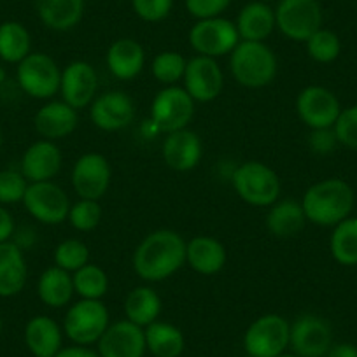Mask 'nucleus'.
I'll list each match as a JSON object with an SVG mask.
<instances>
[{
    "label": "nucleus",
    "mask_w": 357,
    "mask_h": 357,
    "mask_svg": "<svg viewBox=\"0 0 357 357\" xmlns=\"http://www.w3.org/2000/svg\"><path fill=\"white\" fill-rule=\"evenodd\" d=\"M204 154L200 137L191 130L184 128L168 133L163 142V160L172 170L190 172L198 167Z\"/></svg>",
    "instance_id": "6ab92c4d"
},
{
    "label": "nucleus",
    "mask_w": 357,
    "mask_h": 357,
    "mask_svg": "<svg viewBox=\"0 0 357 357\" xmlns=\"http://www.w3.org/2000/svg\"><path fill=\"white\" fill-rule=\"evenodd\" d=\"M89 118L104 132H118L126 128L135 118V105L123 91H107L91 102Z\"/></svg>",
    "instance_id": "a211bd4d"
},
{
    "label": "nucleus",
    "mask_w": 357,
    "mask_h": 357,
    "mask_svg": "<svg viewBox=\"0 0 357 357\" xmlns=\"http://www.w3.org/2000/svg\"><path fill=\"white\" fill-rule=\"evenodd\" d=\"M331 254L336 263L342 266H356L357 264V218H347L338 222L333 229L329 240Z\"/></svg>",
    "instance_id": "2f4dec72"
},
{
    "label": "nucleus",
    "mask_w": 357,
    "mask_h": 357,
    "mask_svg": "<svg viewBox=\"0 0 357 357\" xmlns=\"http://www.w3.org/2000/svg\"><path fill=\"white\" fill-rule=\"evenodd\" d=\"M333 130L338 144L349 149H357V105L342 109Z\"/></svg>",
    "instance_id": "ea45409f"
},
{
    "label": "nucleus",
    "mask_w": 357,
    "mask_h": 357,
    "mask_svg": "<svg viewBox=\"0 0 357 357\" xmlns=\"http://www.w3.org/2000/svg\"><path fill=\"white\" fill-rule=\"evenodd\" d=\"M235 26L242 40L263 43L277 26L275 11L261 0L250 2L240 11Z\"/></svg>",
    "instance_id": "b1692460"
},
{
    "label": "nucleus",
    "mask_w": 357,
    "mask_h": 357,
    "mask_svg": "<svg viewBox=\"0 0 357 357\" xmlns=\"http://www.w3.org/2000/svg\"><path fill=\"white\" fill-rule=\"evenodd\" d=\"M146 65L144 47L133 39H118L107 51V67L121 81H132Z\"/></svg>",
    "instance_id": "5701e85b"
},
{
    "label": "nucleus",
    "mask_w": 357,
    "mask_h": 357,
    "mask_svg": "<svg viewBox=\"0 0 357 357\" xmlns=\"http://www.w3.org/2000/svg\"><path fill=\"white\" fill-rule=\"evenodd\" d=\"M231 0H186V9L197 20L219 18L228 9Z\"/></svg>",
    "instance_id": "79ce46f5"
},
{
    "label": "nucleus",
    "mask_w": 357,
    "mask_h": 357,
    "mask_svg": "<svg viewBox=\"0 0 357 357\" xmlns=\"http://www.w3.org/2000/svg\"><path fill=\"white\" fill-rule=\"evenodd\" d=\"M356 193L352 186L342 178H324L312 184L303 195V207L307 221L317 226H336L350 218Z\"/></svg>",
    "instance_id": "f03ea898"
},
{
    "label": "nucleus",
    "mask_w": 357,
    "mask_h": 357,
    "mask_svg": "<svg viewBox=\"0 0 357 357\" xmlns=\"http://www.w3.org/2000/svg\"><path fill=\"white\" fill-rule=\"evenodd\" d=\"M102 208L97 200H81L75 205H70L68 221L77 231H91L100 225Z\"/></svg>",
    "instance_id": "4c0bfd02"
},
{
    "label": "nucleus",
    "mask_w": 357,
    "mask_h": 357,
    "mask_svg": "<svg viewBox=\"0 0 357 357\" xmlns=\"http://www.w3.org/2000/svg\"><path fill=\"white\" fill-rule=\"evenodd\" d=\"M25 343L36 357H54L61 350V329L47 315L30 319L25 328Z\"/></svg>",
    "instance_id": "a878e982"
},
{
    "label": "nucleus",
    "mask_w": 357,
    "mask_h": 357,
    "mask_svg": "<svg viewBox=\"0 0 357 357\" xmlns=\"http://www.w3.org/2000/svg\"><path fill=\"white\" fill-rule=\"evenodd\" d=\"M61 72L56 61L44 53H30L18 63V84L33 98H51L60 89Z\"/></svg>",
    "instance_id": "9d476101"
},
{
    "label": "nucleus",
    "mask_w": 357,
    "mask_h": 357,
    "mask_svg": "<svg viewBox=\"0 0 357 357\" xmlns=\"http://www.w3.org/2000/svg\"><path fill=\"white\" fill-rule=\"evenodd\" d=\"M111 165L98 153L82 154L72 168V186L84 200H100L111 186Z\"/></svg>",
    "instance_id": "4468645a"
},
{
    "label": "nucleus",
    "mask_w": 357,
    "mask_h": 357,
    "mask_svg": "<svg viewBox=\"0 0 357 357\" xmlns=\"http://www.w3.org/2000/svg\"><path fill=\"white\" fill-rule=\"evenodd\" d=\"M23 204L29 214L43 225H61L70 212L67 193L51 181L30 183Z\"/></svg>",
    "instance_id": "9b49d317"
},
{
    "label": "nucleus",
    "mask_w": 357,
    "mask_h": 357,
    "mask_svg": "<svg viewBox=\"0 0 357 357\" xmlns=\"http://www.w3.org/2000/svg\"><path fill=\"white\" fill-rule=\"evenodd\" d=\"M240 43L235 23L225 18L198 20L190 30V44L198 54L218 58L229 54Z\"/></svg>",
    "instance_id": "1a4fd4ad"
},
{
    "label": "nucleus",
    "mask_w": 357,
    "mask_h": 357,
    "mask_svg": "<svg viewBox=\"0 0 357 357\" xmlns=\"http://www.w3.org/2000/svg\"><path fill=\"white\" fill-rule=\"evenodd\" d=\"M77 111L65 102H50L36 114V130L46 140H58L70 135L77 126Z\"/></svg>",
    "instance_id": "4be33fe9"
},
{
    "label": "nucleus",
    "mask_w": 357,
    "mask_h": 357,
    "mask_svg": "<svg viewBox=\"0 0 357 357\" xmlns=\"http://www.w3.org/2000/svg\"><path fill=\"white\" fill-rule=\"evenodd\" d=\"M195 116V100L184 88L167 86L154 97L151 123L160 133H174L188 128Z\"/></svg>",
    "instance_id": "423d86ee"
},
{
    "label": "nucleus",
    "mask_w": 357,
    "mask_h": 357,
    "mask_svg": "<svg viewBox=\"0 0 357 357\" xmlns=\"http://www.w3.org/2000/svg\"><path fill=\"white\" fill-rule=\"evenodd\" d=\"M289 345L298 357H324L333 347L331 326L314 314L300 315L291 324Z\"/></svg>",
    "instance_id": "f8f14e48"
},
{
    "label": "nucleus",
    "mask_w": 357,
    "mask_h": 357,
    "mask_svg": "<svg viewBox=\"0 0 357 357\" xmlns=\"http://www.w3.org/2000/svg\"><path fill=\"white\" fill-rule=\"evenodd\" d=\"M307 222L301 202H275L266 215V228L277 238H291L303 229Z\"/></svg>",
    "instance_id": "cd10ccee"
},
{
    "label": "nucleus",
    "mask_w": 357,
    "mask_h": 357,
    "mask_svg": "<svg viewBox=\"0 0 357 357\" xmlns=\"http://www.w3.org/2000/svg\"><path fill=\"white\" fill-rule=\"evenodd\" d=\"M279 357H298L296 354H282V356H279Z\"/></svg>",
    "instance_id": "de8ad7c7"
},
{
    "label": "nucleus",
    "mask_w": 357,
    "mask_h": 357,
    "mask_svg": "<svg viewBox=\"0 0 357 357\" xmlns=\"http://www.w3.org/2000/svg\"><path fill=\"white\" fill-rule=\"evenodd\" d=\"M30 54V33L22 23L6 22L0 25V58L20 63Z\"/></svg>",
    "instance_id": "473e14b6"
},
{
    "label": "nucleus",
    "mask_w": 357,
    "mask_h": 357,
    "mask_svg": "<svg viewBox=\"0 0 357 357\" xmlns=\"http://www.w3.org/2000/svg\"><path fill=\"white\" fill-rule=\"evenodd\" d=\"M61 168V153L53 140H39L25 151L22 158V174L30 183L51 181Z\"/></svg>",
    "instance_id": "aec40b11"
},
{
    "label": "nucleus",
    "mask_w": 357,
    "mask_h": 357,
    "mask_svg": "<svg viewBox=\"0 0 357 357\" xmlns=\"http://www.w3.org/2000/svg\"><path fill=\"white\" fill-rule=\"evenodd\" d=\"M338 139L335 135V130L333 128H322V130H314L310 135V147L317 154H329L335 151Z\"/></svg>",
    "instance_id": "37998d69"
},
{
    "label": "nucleus",
    "mask_w": 357,
    "mask_h": 357,
    "mask_svg": "<svg viewBox=\"0 0 357 357\" xmlns=\"http://www.w3.org/2000/svg\"><path fill=\"white\" fill-rule=\"evenodd\" d=\"M37 294H39L40 301L47 307H65L74 294V282H72L70 272L61 270L60 266L47 268L46 272L39 277Z\"/></svg>",
    "instance_id": "c756f323"
},
{
    "label": "nucleus",
    "mask_w": 357,
    "mask_h": 357,
    "mask_svg": "<svg viewBox=\"0 0 357 357\" xmlns=\"http://www.w3.org/2000/svg\"><path fill=\"white\" fill-rule=\"evenodd\" d=\"M233 188L245 204L272 207L280 197V178L261 161H245L233 174Z\"/></svg>",
    "instance_id": "20e7f679"
},
{
    "label": "nucleus",
    "mask_w": 357,
    "mask_h": 357,
    "mask_svg": "<svg viewBox=\"0 0 357 357\" xmlns=\"http://www.w3.org/2000/svg\"><path fill=\"white\" fill-rule=\"evenodd\" d=\"M261 2H268V0H261Z\"/></svg>",
    "instance_id": "603ef678"
},
{
    "label": "nucleus",
    "mask_w": 357,
    "mask_h": 357,
    "mask_svg": "<svg viewBox=\"0 0 357 357\" xmlns=\"http://www.w3.org/2000/svg\"><path fill=\"white\" fill-rule=\"evenodd\" d=\"M98 88L97 72L88 61H72L63 72H61L60 91L65 104L70 107L84 109L91 105L95 100V93Z\"/></svg>",
    "instance_id": "f3484780"
},
{
    "label": "nucleus",
    "mask_w": 357,
    "mask_h": 357,
    "mask_svg": "<svg viewBox=\"0 0 357 357\" xmlns=\"http://www.w3.org/2000/svg\"><path fill=\"white\" fill-rule=\"evenodd\" d=\"M54 357H100V354L95 352V350H91V349H88V347H84V345H75V347H67V349H61Z\"/></svg>",
    "instance_id": "a18cd8bd"
},
{
    "label": "nucleus",
    "mask_w": 357,
    "mask_h": 357,
    "mask_svg": "<svg viewBox=\"0 0 357 357\" xmlns=\"http://www.w3.org/2000/svg\"><path fill=\"white\" fill-rule=\"evenodd\" d=\"M277 29L294 43H307L322 29V9L317 0H280L275 11Z\"/></svg>",
    "instance_id": "6e6552de"
},
{
    "label": "nucleus",
    "mask_w": 357,
    "mask_h": 357,
    "mask_svg": "<svg viewBox=\"0 0 357 357\" xmlns=\"http://www.w3.org/2000/svg\"><path fill=\"white\" fill-rule=\"evenodd\" d=\"M186 63L188 61L175 51H165L154 58L151 70L158 82L165 86H175V82L184 77Z\"/></svg>",
    "instance_id": "f704fd0d"
},
{
    "label": "nucleus",
    "mask_w": 357,
    "mask_h": 357,
    "mask_svg": "<svg viewBox=\"0 0 357 357\" xmlns=\"http://www.w3.org/2000/svg\"><path fill=\"white\" fill-rule=\"evenodd\" d=\"M36 9L47 29L65 32L81 22L84 0H36Z\"/></svg>",
    "instance_id": "bb28decb"
},
{
    "label": "nucleus",
    "mask_w": 357,
    "mask_h": 357,
    "mask_svg": "<svg viewBox=\"0 0 357 357\" xmlns=\"http://www.w3.org/2000/svg\"><path fill=\"white\" fill-rule=\"evenodd\" d=\"M15 233V221L13 215L6 211L4 207H0V243L8 242Z\"/></svg>",
    "instance_id": "c03bdc74"
},
{
    "label": "nucleus",
    "mask_w": 357,
    "mask_h": 357,
    "mask_svg": "<svg viewBox=\"0 0 357 357\" xmlns=\"http://www.w3.org/2000/svg\"><path fill=\"white\" fill-rule=\"evenodd\" d=\"M161 312V300L151 287H135L128 293L125 301L126 319L133 324L146 328L158 321Z\"/></svg>",
    "instance_id": "7c9ffc66"
},
{
    "label": "nucleus",
    "mask_w": 357,
    "mask_h": 357,
    "mask_svg": "<svg viewBox=\"0 0 357 357\" xmlns=\"http://www.w3.org/2000/svg\"><path fill=\"white\" fill-rule=\"evenodd\" d=\"M229 54V70L238 84L256 89L272 84L275 79L277 56L264 43L242 40Z\"/></svg>",
    "instance_id": "7ed1b4c3"
},
{
    "label": "nucleus",
    "mask_w": 357,
    "mask_h": 357,
    "mask_svg": "<svg viewBox=\"0 0 357 357\" xmlns=\"http://www.w3.org/2000/svg\"><path fill=\"white\" fill-rule=\"evenodd\" d=\"M291 324L277 314L261 315L247 328L243 349L254 357H279L289 347Z\"/></svg>",
    "instance_id": "39448f33"
},
{
    "label": "nucleus",
    "mask_w": 357,
    "mask_h": 357,
    "mask_svg": "<svg viewBox=\"0 0 357 357\" xmlns=\"http://www.w3.org/2000/svg\"><path fill=\"white\" fill-rule=\"evenodd\" d=\"M186 91L195 102H212L221 95L225 77L215 58L198 56L191 58L184 72Z\"/></svg>",
    "instance_id": "2eb2a0df"
},
{
    "label": "nucleus",
    "mask_w": 357,
    "mask_h": 357,
    "mask_svg": "<svg viewBox=\"0 0 357 357\" xmlns=\"http://www.w3.org/2000/svg\"><path fill=\"white\" fill-rule=\"evenodd\" d=\"M132 6L140 20L158 23L170 15L174 0H132Z\"/></svg>",
    "instance_id": "a19ab883"
},
{
    "label": "nucleus",
    "mask_w": 357,
    "mask_h": 357,
    "mask_svg": "<svg viewBox=\"0 0 357 357\" xmlns=\"http://www.w3.org/2000/svg\"><path fill=\"white\" fill-rule=\"evenodd\" d=\"M307 51L310 58L317 63H331L340 56L342 43L340 37L331 30L321 29L307 40Z\"/></svg>",
    "instance_id": "c9c22d12"
},
{
    "label": "nucleus",
    "mask_w": 357,
    "mask_h": 357,
    "mask_svg": "<svg viewBox=\"0 0 357 357\" xmlns=\"http://www.w3.org/2000/svg\"><path fill=\"white\" fill-rule=\"evenodd\" d=\"M109 328V310L100 300H81L68 308L63 321L65 335L75 345H91Z\"/></svg>",
    "instance_id": "0eeeda50"
},
{
    "label": "nucleus",
    "mask_w": 357,
    "mask_h": 357,
    "mask_svg": "<svg viewBox=\"0 0 357 357\" xmlns=\"http://www.w3.org/2000/svg\"><path fill=\"white\" fill-rule=\"evenodd\" d=\"M74 293H77L82 300H100L109 289L107 273L97 264H84L72 275Z\"/></svg>",
    "instance_id": "72a5a7b5"
},
{
    "label": "nucleus",
    "mask_w": 357,
    "mask_h": 357,
    "mask_svg": "<svg viewBox=\"0 0 357 357\" xmlns=\"http://www.w3.org/2000/svg\"><path fill=\"white\" fill-rule=\"evenodd\" d=\"M26 188L29 184L22 172H0V204H16V202L23 200Z\"/></svg>",
    "instance_id": "58836bf2"
},
{
    "label": "nucleus",
    "mask_w": 357,
    "mask_h": 357,
    "mask_svg": "<svg viewBox=\"0 0 357 357\" xmlns=\"http://www.w3.org/2000/svg\"><path fill=\"white\" fill-rule=\"evenodd\" d=\"M26 264L22 247L15 242L0 243V296L11 298L25 287Z\"/></svg>",
    "instance_id": "393cba45"
},
{
    "label": "nucleus",
    "mask_w": 357,
    "mask_h": 357,
    "mask_svg": "<svg viewBox=\"0 0 357 357\" xmlns=\"http://www.w3.org/2000/svg\"><path fill=\"white\" fill-rule=\"evenodd\" d=\"M0 335H2V319H0Z\"/></svg>",
    "instance_id": "09e8293b"
},
{
    "label": "nucleus",
    "mask_w": 357,
    "mask_h": 357,
    "mask_svg": "<svg viewBox=\"0 0 357 357\" xmlns=\"http://www.w3.org/2000/svg\"><path fill=\"white\" fill-rule=\"evenodd\" d=\"M328 357H357V347L352 343H338L329 349Z\"/></svg>",
    "instance_id": "49530a36"
},
{
    "label": "nucleus",
    "mask_w": 357,
    "mask_h": 357,
    "mask_svg": "<svg viewBox=\"0 0 357 357\" xmlns=\"http://www.w3.org/2000/svg\"><path fill=\"white\" fill-rule=\"evenodd\" d=\"M296 112L308 128H333L342 112V105L331 89L324 86H307L296 98Z\"/></svg>",
    "instance_id": "ddd939ff"
},
{
    "label": "nucleus",
    "mask_w": 357,
    "mask_h": 357,
    "mask_svg": "<svg viewBox=\"0 0 357 357\" xmlns=\"http://www.w3.org/2000/svg\"><path fill=\"white\" fill-rule=\"evenodd\" d=\"M0 146H2V135H0Z\"/></svg>",
    "instance_id": "8fccbe9b"
},
{
    "label": "nucleus",
    "mask_w": 357,
    "mask_h": 357,
    "mask_svg": "<svg viewBox=\"0 0 357 357\" xmlns=\"http://www.w3.org/2000/svg\"><path fill=\"white\" fill-rule=\"evenodd\" d=\"M243 357H254V356H249V354H247V356H243Z\"/></svg>",
    "instance_id": "3c124183"
},
{
    "label": "nucleus",
    "mask_w": 357,
    "mask_h": 357,
    "mask_svg": "<svg viewBox=\"0 0 357 357\" xmlns=\"http://www.w3.org/2000/svg\"><path fill=\"white\" fill-rule=\"evenodd\" d=\"M89 261V249L84 242L77 238L63 240L54 250V263L61 270L67 272H77L79 268L88 264Z\"/></svg>",
    "instance_id": "e433bc0d"
},
{
    "label": "nucleus",
    "mask_w": 357,
    "mask_h": 357,
    "mask_svg": "<svg viewBox=\"0 0 357 357\" xmlns=\"http://www.w3.org/2000/svg\"><path fill=\"white\" fill-rule=\"evenodd\" d=\"M186 263V242L174 229H158L147 235L133 252V270L147 282L174 275Z\"/></svg>",
    "instance_id": "f257e3e1"
},
{
    "label": "nucleus",
    "mask_w": 357,
    "mask_h": 357,
    "mask_svg": "<svg viewBox=\"0 0 357 357\" xmlns=\"http://www.w3.org/2000/svg\"><path fill=\"white\" fill-rule=\"evenodd\" d=\"M146 347L154 357H178L184 352V335L170 322L154 321L146 326Z\"/></svg>",
    "instance_id": "c85d7f7f"
},
{
    "label": "nucleus",
    "mask_w": 357,
    "mask_h": 357,
    "mask_svg": "<svg viewBox=\"0 0 357 357\" xmlns=\"http://www.w3.org/2000/svg\"><path fill=\"white\" fill-rule=\"evenodd\" d=\"M146 350L144 328L133 324L128 319L109 324L98 340L100 357H144Z\"/></svg>",
    "instance_id": "dca6fc26"
},
{
    "label": "nucleus",
    "mask_w": 357,
    "mask_h": 357,
    "mask_svg": "<svg viewBox=\"0 0 357 357\" xmlns=\"http://www.w3.org/2000/svg\"><path fill=\"white\" fill-rule=\"evenodd\" d=\"M186 263L200 275H215L226 264L225 245L214 236H195L186 243Z\"/></svg>",
    "instance_id": "412c9836"
}]
</instances>
